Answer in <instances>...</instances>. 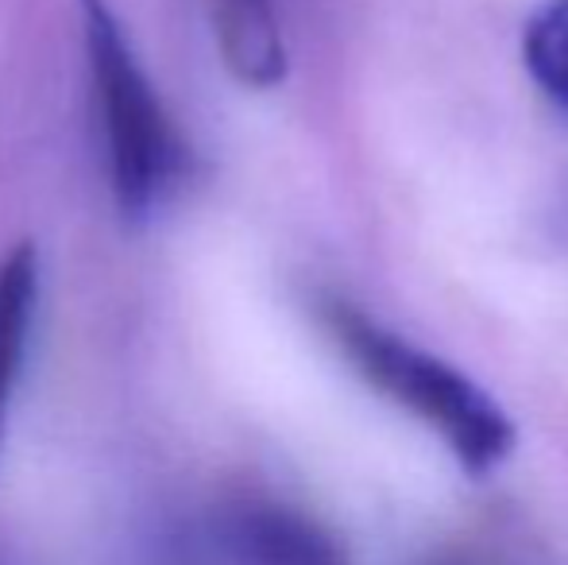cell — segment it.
I'll list each match as a JSON object with an SVG mask.
<instances>
[{
    "mask_svg": "<svg viewBox=\"0 0 568 565\" xmlns=\"http://www.w3.org/2000/svg\"><path fill=\"white\" fill-rule=\"evenodd\" d=\"M221 62L236 82L271 90L286 78V39L275 0H210Z\"/></svg>",
    "mask_w": 568,
    "mask_h": 565,
    "instance_id": "277c9868",
    "label": "cell"
},
{
    "mask_svg": "<svg viewBox=\"0 0 568 565\" xmlns=\"http://www.w3.org/2000/svg\"><path fill=\"white\" fill-rule=\"evenodd\" d=\"M210 546L221 565H348V551L322 519L271 496L229 500Z\"/></svg>",
    "mask_w": 568,
    "mask_h": 565,
    "instance_id": "3957f363",
    "label": "cell"
},
{
    "mask_svg": "<svg viewBox=\"0 0 568 565\" xmlns=\"http://www.w3.org/2000/svg\"><path fill=\"white\" fill-rule=\"evenodd\" d=\"M526 70L534 82L568 109V0H549L526 23L523 39Z\"/></svg>",
    "mask_w": 568,
    "mask_h": 565,
    "instance_id": "8992f818",
    "label": "cell"
},
{
    "mask_svg": "<svg viewBox=\"0 0 568 565\" xmlns=\"http://www.w3.org/2000/svg\"><path fill=\"white\" fill-rule=\"evenodd\" d=\"M39 306V252L16 244L0 260V442H4L8 407L20 384L23 356H28L31 322Z\"/></svg>",
    "mask_w": 568,
    "mask_h": 565,
    "instance_id": "5b68a950",
    "label": "cell"
},
{
    "mask_svg": "<svg viewBox=\"0 0 568 565\" xmlns=\"http://www.w3.org/2000/svg\"><path fill=\"white\" fill-rule=\"evenodd\" d=\"M82 4L85 62H90L93 98L109 151V182L128 221H143L163 210L186 174V143L171 113L159 101L151 78L143 74L116 12L105 0Z\"/></svg>",
    "mask_w": 568,
    "mask_h": 565,
    "instance_id": "7a4b0ae2",
    "label": "cell"
},
{
    "mask_svg": "<svg viewBox=\"0 0 568 565\" xmlns=\"http://www.w3.org/2000/svg\"><path fill=\"white\" fill-rule=\"evenodd\" d=\"M317 317L344 361L364 376L383 400L426 423L449 445V453L471 476H487L515 450V426L503 407L453 364L406 345L398 333L356 310L352 302L322 299Z\"/></svg>",
    "mask_w": 568,
    "mask_h": 565,
    "instance_id": "6da1fadb",
    "label": "cell"
}]
</instances>
